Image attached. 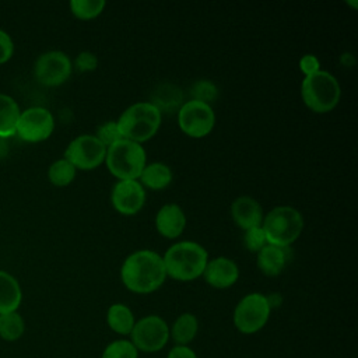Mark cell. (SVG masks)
Returning <instances> with one entry per match:
<instances>
[{"label": "cell", "instance_id": "obj_5", "mask_svg": "<svg viewBox=\"0 0 358 358\" xmlns=\"http://www.w3.org/2000/svg\"><path fill=\"white\" fill-rule=\"evenodd\" d=\"M112 176L117 180L138 179L147 164V152L143 144L122 138L106 147L103 162Z\"/></svg>", "mask_w": 358, "mask_h": 358}, {"label": "cell", "instance_id": "obj_19", "mask_svg": "<svg viewBox=\"0 0 358 358\" xmlns=\"http://www.w3.org/2000/svg\"><path fill=\"white\" fill-rule=\"evenodd\" d=\"M22 292L14 275L0 270V315L14 312L20 306Z\"/></svg>", "mask_w": 358, "mask_h": 358}, {"label": "cell", "instance_id": "obj_2", "mask_svg": "<svg viewBox=\"0 0 358 358\" xmlns=\"http://www.w3.org/2000/svg\"><path fill=\"white\" fill-rule=\"evenodd\" d=\"M161 256L166 277L183 282L201 277L208 262V252L194 241L175 242Z\"/></svg>", "mask_w": 358, "mask_h": 358}, {"label": "cell", "instance_id": "obj_33", "mask_svg": "<svg viewBox=\"0 0 358 358\" xmlns=\"http://www.w3.org/2000/svg\"><path fill=\"white\" fill-rule=\"evenodd\" d=\"M14 53V42L11 36L0 29V64L8 62Z\"/></svg>", "mask_w": 358, "mask_h": 358}, {"label": "cell", "instance_id": "obj_30", "mask_svg": "<svg viewBox=\"0 0 358 358\" xmlns=\"http://www.w3.org/2000/svg\"><path fill=\"white\" fill-rule=\"evenodd\" d=\"M243 232H245V235H243V243H245V248H246L249 252L257 253L263 246L267 245L266 235H264L262 227H255V228L246 229V231H243Z\"/></svg>", "mask_w": 358, "mask_h": 358}, {"label": "cell", "instance_id": "obj_31", "mask_svg": "<svg viewBox=\"0 0 358 358\" xmlns=\"http://www.w3.org/2000/svg\"><path fill=\"white\" fill-rule=\"evenodd\" d=\"M99 64L98 56L94 52L90 50H83L80 52L76 59H74V67L80 71V73H90L96 70Z\"/></svg>", "mask_w": 358, "mask_h": 358}, {"label": "cell", "instance_id": "obj_23", "mask_svg": "<svg viewBox=\"0 0 358 358\" xmlns=\"http://www.w3.org/2000/svg\"><path fill=\"white\" fill-rule=\"evenodd\" d=\"M150 102L152 105H155L159 109L161 113L166 109H169V110L179 109L180 105L183 103L182 102V92H180L179 88H176L171 84H166V85L155 90L152 101H150Z\"/></svg>", "mask_w": 358, "mask_h": 358}, {"label": "cell", "instance_id": "obj_15", "mask_svg": "<svg viewBox=\"0 0 358 358\" xmlns=\"http://www.w3.org/2000/svg\"><path fill=\"white\" fill-rule=\"evenodd\" d=\"M232 221L241 229L246 231L255 227H262L264 213L262 204L250 196L236 197L229 207Z\"/></svg>", "mask_w": 358, "mask_h": 358}, {"label": "cell", "instance_id": "obj_20", "mask_svg": "<svg viewBox=\"0 0 358 358\" xmlns=\"http://www.w3.org/2000/svg\"><path fill=\"white\" fill-rule=\"evenodd\" d=\"M20 115L17 101L7 94H0V137L6 138L15 134Z\"/></svg>", "mask_w": 358, "mask_h": 358}, {"label": "cell", "instance_id": "obj_25", "mask_svg": "<svg viewBox=\"0 0 358 358\" xmlns=\"http://www.w3.org/2000/svg\"><path fill=\"white\" fill-rule=\"evenodd\" d=\"M24 330V319L17 310L0 315V337L3 340L15 341L22 336Z\"/></svg>", "mask_w": 358, "mask_h": 358}, {"label": "cell", "instance_id": "obj_7", "mask_svg": "<svg viewBox=\"0 0 358 358\" xmlns=\"http://www.w3.org/2000/svg\"><path fill=\"white\" fill-rule=\"evenodd\" d=\"M271 308L267 296L260 292L245 295L234 310V324L243 334H253L262 330L268 322Z\"/></svg>", "mask_w": 358, "mask_h": 358}, {"label": "cell", "instance_id": "obj_17", "mask_svg": "<svg viewBox=\"0 0 358 358\" xmlns=\"http://www.w3.org/2000/svg\"><path fill=\"white\" fill-rule=\"evenodd\" d=\"M292 252L289 246L280 248L274 245H266L257 252V267L267 277H275L282 273L285 266L291 262Z\"/></svg>", "mask_w": 358, "mask_h": 358}, {"label": "cell", "instance_id": "obj_34", "mask_svg": "<svg viewBox=\"0 0 358 358\" xmlns=\"http://www.w3.org/2000/svg\"><path fill=\"white\" fill-rule=\"evenodd\" d=\"M166 358H197L196 352L187 345H175Z\"/></svg>", "mask_w": 358, "mask_h": 358}, {"label": "cell", "instance_id": "obj_24", "mask_svg": "<svg viewBox=\"0 0 358 358\" xmlns=\"http://www.w3.org/2000/svg\"><path fill=\"white\" fill-rule=\"evenodd\" d=\"M76 173L77 169L66 158H60L50 164L48 169V179L52 185L57 187H64L76 179Z\"/></svg>", "mask_w": 358, "mask_h": 358}, {"label": "cell", "instance_id": "obj_32", "mask_svg": "<svg viewBox=\"0 0 358 358\" xmlns=\"http://www.w3.org/2000/svg\"><path fill=\"white\" fill-rule=\"evenodd\" d=\"M298 66H299V70L303 74V77L312 76V74L317 73L319 70H322L320 69V62H319L317 56L313 55V53L302 55L299 62H298Z\"/></svg>", "mask_w": 358, "mask_h": 358}, {"label": "cell", "instance_id": "obj_18", "mask_svg": "<svg viewBox=\"0 0 358 358\" xmlns=\"http://www.w3.org/2000/svg\"><path fill=\"white\" fill-rule=\"evenodd\" d=\"M172 179H173V172L166 164L151 162V164H145L137 180L143 185L144 189L164 190L171 185Z\"/></svg>", "mask_w": 358, "mask_h": 358}, {"label": "cell", "instance_id": "obj_14", "mask_svg": "<svg viewBox=\"0 0 358 358\" xmlns=\"http://www.w3.org/2000/svg\"><path fill=\"white\" fill-rule=\"evenodd\" d=\"M201 277L213 288L225 289L238 281L239 267L232 259L227 256H217L214 259H208Z\"/></svg>", "mask_w": 358, "mask_h": 358}, {"label": "cell", "instance_id": "obj_4", "mask_svg": "<svg viewBox=\"0 0 358 358\" xmlns=\"http://www.w3.org/2000/svg\"><path fill=\"white\" fill-rule=\"evenodd\" d=\"M305 227L299 210L291 206H277L263 218L262 229L268 245L287 248L291 246L301 235Z\"/></svg>", "mask_w": 358, "mask_h": 358}, {"label": "cell", "instance_id": "obj_26", "mask_svg": "<svg viewBox=\"0 0 358 358\" xmlns=\"http://www.w3.org/2000/svg\"><path fill=\"white\" fill-rule=\"evenodd\" d=\"M106 7L105 0H71L70 11L78 20H94L102 14Z\"/></svg>", "mask_w": 358, "mask_h": 358}, {"label": "cell", "instance_id": "obj_22", "mask_svg": "<svg viewBox=\"0 0 358 358\" xmlns=\"http://www.w3.org/2000/svg\"><path fill=\"white\" fill-rule=\"evenodd\" d=\"M108 326L117 334H130L136 320L131 309L124 303H113L106 312Z\"/></svg>", "mask_w": 358, "mask_h": 358}, {"label": "cell", "instance_id": "obj_10", "mask_svg": "<svg viewBox=\"0 0 358 358\" xmlns=\"http://www.w3.org/2000/svg\"><path fill=\"white\" fill-rule=\"evenodd\" d=\"M130 337V341L137 351L155 352L166 345L169 340V327L161 316L148 315L134 323Z\"/></svg>", "mask_w": 358, "mask_h": 358}, {"label": "cell", "instance_id": "obj_3", "mask_svg": "<svg viewBox=\"0 0 358 358\" xmlns=\"http://www.w3.org/2000/svg\"><path fill=\"white\" fill-rule=\"evenodd\" d=\"M116 123L123 138L143 144L158 133L162 113L150 101H140L127 106Z\"/></svg>", "mask_w": 358, "mask_h": 358}, {"label": "cell", "instance_id": "obj_6", "mask_svg": "<svg viewBox=\"0 0 358 358\" xmlns=\"http://www.w3.org/2000/svg\"><path fill=\"white\" fill-rule=\"evenodd\" d=\"M301 96L306 108L315 113L333 110L341 98L338 80L326 70H319L312 76L303 77L301 83Z\"/></svg>", "mask_w": 358, "mask_h": 358}, {"label": "cell", "instance_id": "obj_8", "mask_svg": "<svg viewBox=\"0 0 358 358\" xmlns=\"http://www.w3.org/2000/svg\"><path fill=\"white\" fill-rule=\"evenodd\" d=\"M178 126L190 138L208 136L215 126V112L213 105L201 101H185L178 109Z\"/></svg>", "mask_w": 358, "mask_h": 358}, {"label": "cell", "instance_id": "obj_28", "mask_svg": "<svg viewBox=\"0 0 358 358\" xmlns=\"http://www.w3.org/2000/svg\"><path fill=\"white\" fill-rule=\"evenodd\" d=\"M190 94H192L190 99L201 101L204 103L211 105L218 96V88L210 80H199L192 85Z\"/></svg>", "mask_w": 358, "mask_h": 358}, {"label": "cell", "instance_id": "obj_1", "mask_svg": "<svg viewBox=\"0 0 358 358\" xmlns=\"http://www.w3.org/2000/svg\"><path fill=\"white\" fill-rule=\"evenodd\" d=\"M120 280L134 294H151L166 280L162 256L150 249L130 253L122 263Z\"/></svg>", "mask_w": 358, "mask_h": 358}, {"label": "cell", "instance_id": "obj_12", "mask_svg": "<svg viewBox=\"0 0 358 358\" xmlns=\"http://www.w3.org/2000/svg\"><path fill=\"white\" fill-rule=\"evenodd\" d=\"M55 130V117L46 108L31 106L21 110L17 131L20 138L28 143L45 141Z\"/></svg>", "mask_w": 358, "mask_h": 358}, {"label": "cell", "instance_id": "obj_13", "mask_svg": "<svg viewBox=\"0 0 358 358\" xmlns=\"http://www.w3.org/2000/svg\"><path fill=\"white\" fill-rule=\"evenodd\" d=\"M145 189L137 179L117 180L110 190V203L122 215H136L145 204Z\"/></svg>", "mask_w": 358, "mask_h": 358}, {"label": "cell", "instance_id": "obj_11", "mask_svg": "<svg viewBox=\"0 0 358 358\" xmlns=\"http://www.w3.org/2000/svg\"><path fill=\"white\" fill-rule=\"evenodd\" d=\"M73 71V63L67 53L62 50H48L38 56L34 64L36 81L45 87L64 84Z\"/></svg>", "mask_w": 358, "mask_h": 358}, {"label": "cell", "instance_id": "obj_21", "mask_svg": "<svg viewBox=\"0 0 358 358\" xmlns=\"http://www.w3.org/2000/svg\"><path fill=\"white\" fill-rule=\"evenodd\" d=\"M199 320L193 313H182L176 317L169 329V337L173 338L176 345H187L197 334Z\"/></svg>", "mask_w": 358, "mask_h": 358}, {"label": "cell", "instance_id": "obj_27", "mask_svg": "<svg viewBox=\"0 0 358 358\" xmlns=\"http://www.w3.org/2000/svg\"><path fill=\"white\" fill-rule=\"evenodd\" d=\"M138 351L129 340H116L106 345L102 358H137Z\"/></svg>", "mask_w": 358, "mask_h": 358}, {"label": "cell", "instance_id": "obj_29", "mask_svg": "<svg viewBox=\"0 0 358 358\" xmlns=\"http://www.w3.org/2000/svg\"><path fill=\"white\" fill-rule=\"evenodd\" d=\"M105 147H109L112 144H115L116 141L122 140V134H120V130L117 127V123L116 120H108V122H103L101 123L98 127H96V131L94 134Z\"/></svg>", "mask_w": 358, "mask_h": 358}, {"label": "cell", "instance_id": "obj_9", "mask_svg": "<svg viewBox=\"0 0 358 358\" xmlns=\"http://www.w3.org/2000/svg\"><path fill=\"white\" fill-rule=\"evenodd\" d=\"M106 147L94 134L74 137L64 150L66 158L77 171H92L105 162Z\"/></svg>", "mask_w": 358, "mask_h": 358}, {"label": "cell", "instance_id": "obj_16", "mask_svg": "<svg viewBox=\"0 0 358 358\" xmlns=\"http://www.w3.org/2000/svg\"><path fill=\"white\" fill-rule=\"evenodd\" d=\"M186 214L176 203H166L155 214V228L166 239L179 238L186 228Z\"/></svg>", "mask_w": 358, "mask_h": 358}]
</instances>
